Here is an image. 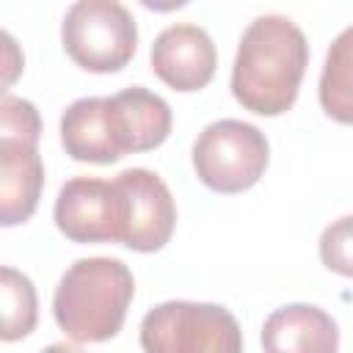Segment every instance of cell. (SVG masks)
I'll return each instance as SVG.
<instances>
[{
    "label": "cell",
    "instance_id": "8992f818",
    "mask_svg": "<svg viewBox=\"0 0 353 353\" xmlns=\"http://www.w3.org/2000/svg\"><path fill=\"white\" fill-rule=\"evenodd\" d=\"M270 160L268 138L240 119L207 124L193 143V168L201 185L215 193H243L259 182Z\"/></svg>",
    "mask_w": 353,
    "mask_h": 353
},
{
    "label": "cell",
    "instance_id": "52a82bcc",
    "mask_svg": "<svg viewBox=\"0 0 353 353\" xmlns=\"http://www.w3.org/2000/svg\"><path fill=\"white\" fill-rule=\"evenodd\" d=\"M52 215L72 243H124L127 201L116 179L74 176L63 182Z\"/></svg>",
    "mask_w": 353,
    "mask_h": 353
},
{
    "label": "cell",
    "instance_id": "4fadbf2b",
    "mask_svg": "<svg viewBox=\"0 0 353 353\" xmlns=\"http://www.w3.org/2000/svg\"><path fill=\"white\" fill-rule=\"evenodd\" d=\"M0 295H3V331H0V336L6 342L25 339L36 328V317H39V301H36L33 281L25 273L6 265L0 270Z\"/></svg>",
    "mask_w": 353,
    "mask_h": 353
},
{
    "label": "cell",
    "instance_id": "9c48e42d",
    "mask_svg": "<svg viewBox=\"0 0 353 353\" xmlns=\"http://www.w3.org/2000/svg\"><path fill=\"white\" fill-rule=\"evenodd\" d=\"M218 66V52L210 33L199 25L179 22L165 28L152 44V69L174 91L204 88Z\"/></svg>",
    "mask_w": 353,
    "mask_h": 353
},
{
    "label": "cell",
    "instance_id": "8fae6325",
    "mask_svg": "<svg viewBox=\"0 0 353 353\" xmlns=\"http://www.w3.org/2000/svg\"><path fill=\"white\" fill-rule=\"evenodd\" d=\"M44 165L30 143L0 141V223L17 226L25 223L41 196Z\"/></svg>",
    "mask_w": 353,
    "mask_h": 353
},
{
    "label": "cell",
    "instance_id": "5b68a950",
    "mask_svg": "<svg viewBox=\"0 0 353 353\" xmlns=\"http://www.w3.org/2000/svg\"><path fill=\"white\" fill-rule=\"evenodd\" d=\"M141 347L149 353H237L243 336L234 314L218 303L165 301L141 320Z\"/></svg>",
    "mask_w": 353,
    "mask_h": 353
},
{
    "label": "cell",
    "instance_id": "6da1fadb",
    "mask_svg": "<svg viewBox=\"0 0 353 353\" xmlns=\"http://www.w3.org/2000/svg\"><path fill=\"white\" fill-rule=\"evenodd\" d=\"M168 132V102L143 85L113 97H83L61 116V143L77 163L108 165L130 152L157 149Z\"/></svg>",
    "mask_w": 353,
    "mask_h": 353
},
{
    "label": "cell",
    "instance_id": "5bb4252c",
    "mask_svg": "<svg viewBox=\"0 0 353 353\" xmlns=\"http://www.w3.org/2000/svg\"><path fill=\"white\" fill-rule=\"evenodd\" d=\"M39 135H41L39 110L22 97L3 94V99H0V141L36 146Z\"/></svg>",
    "mask_w": 353,
    "mask_h": 353
},
{
    "label": "cell",
    "instance_id": "3957f363",
    "mask_svg": "<svg viewBox=\"0 0 353 353\" xmlns=\"http://www.w3.org/2000/svg\"><path fill=\"white\" fill-rule=\"evenodd\" d=\"M135 295V279L121 259L88 256L69 265L52 295L58 328L74 342L113 339Z\"/></svg>",
    "mask_w": 353,
    "mask_h": 353
},
{
    "label": "cell",
    "instance_id": "30bf717a",
    "mask_svg": "<svg viewBox=\"0 0 353 353\" xmlns=\"http://www.w3.org/2000/svg\"><path fill=\"white\" fill-rule=\"evenodd\" d=\"M262 347L301 350V353H331L339 347V328L328 312L312 303H290L276 309L262 325Z\"/></svg>",
    "mask_w": 353,
    "mask_h": 353
},
{
    "label": "cell",
    "instance_id": "9a60e30c",
    "mask_svg": "<svg viewBox=\"0 0 353 353\" xmlns=\"http://www.w3.org/2000/svg\"><path fill=\"white\" fill-rule=\"evenodd\" d=\"M320 259L328 270L353 279V215H345L323 229Z\"/></svg>",
    "mask_w": 353,
    "mask_h": 353
},
{
    "label": "cell",
    "instance_id": "ba28073f",
    "mask_svg": "<svg viewBox=\"0 0 353 353\" xmlns=\"http://www.w3.org/2000/svg\"><path fill=\"white\" fill-rule=\"evenodd\" d=\"M127 201V229L124 243L132 251L152 254L160 251L176 223V204L168 185L149 168H127L116 176Z\"/></svg>",
    "mask_w": 353,
    "mask_h": 353
},
{
    "label": "cell",
    "instance_id": "7a4b0ae2",
    "mask_svg": "<svg viewBox=\"0 0 353 353\" xmlns=\"http://www.w3.org/2000/svg\"><path fill=\"white\" fill-rule=\"evenodd\" d=\"M309 63L303 30L279 14L256 17L237 47L232 66L234 99L259 116H281L295 99Z\"/></svg>",
    "mask_w": 353,
    "mask_h": 353
},
{
    "label": "cell",
    "instance_id": "277c9868",
    "mask_svg": "<svg viewBox=\"0 0 353 353\" xmlns=\"http://www.w3.org/2000/svg\"><path fill=\"white\" fill-rule=\"evenodd\" d=\"M66 55L85 72L124 69L138 47V25L119 0H74L61 25Z\"/></svg>",
    "mask_w": 353,
    "mask_h": 353
},
{
    "label": "cell",
    "instance_id": "7c38bea8",
    "mask_svg": "<svg viewBox=\"0 0 353 353\" xmlns=\"http://www.w3.org/2000/svg\"><path fill=\"white\" fill-rule=\"evenodd\" d=\"M320 105L328 119L353 124V25L328 47L320 74Z\"/></svg>",
    "mask_w": 353,
    "mask_h": 353
},
{
    "label": "cell",
    "instance_id": "2e32d148",
    "mask_svg": "<svg viewBox=\"0 0 353 353\" xmlns=\"http://www.w3.org/2000/svg\"><path fill=\"white\" fill-rule=\"evenodd\" d=\"M138 3L152 8V11H176V8H182L190 0H138Z\"/></svg>",
    "mask_w": 353,
    "mask_h": 353
}]
</instances>
